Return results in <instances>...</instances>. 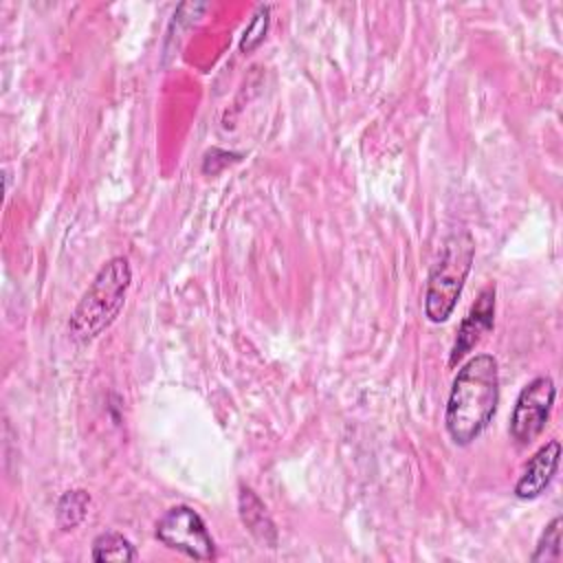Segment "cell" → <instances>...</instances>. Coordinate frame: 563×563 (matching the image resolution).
I'll return each instance as SVG.
<instances>
[{"mask_svg": "<svg viewBox=\"0 0 563 563\" xmlns=\"http://www.w3.org/2000/svg\"><path fill=\"white\" fill-rule=\"evenodd\" d=\"M240 517L244 521V526L249 528V532L266 543V545H275L277 541V532L273 526V519L266 512V506L262 504V499L251 490V488H240Z\"/></svg>", "mask_w": 563, "mask_h": 563, "instance_id": "ba28073f", "label": "cell"}, {"mask_svg": "<svg viewBox=\"0 0 563 563\" xmlns=\"http://www.w3.org/2000/svg\"><path fill=\"white\" fill-rule=\"evenodd\" d=\"M499 405V365L490 354L468 358L455 374L444 427L460 446L471 444L493 420Z\"/></svg>", "mask_w": 563, "mask_h": 563, "instance_id": "6da1fadb", "label": "cell"}, {"mask_svg": "<svg viewBox=\"0 0 563 563\" xmlns=\"http://www.w3.org/2000/svg\"><path fill=\"white\" fill-rule=\"evenodd\" d=\"M556 398V387L552 376H537L526 387H521L512 413H510V438L519 446H528L537 440L552 413V405Z\"/></svg>", "mask_w": 563, "mask_h": 563, "instance_id": "5b68a950", "label": "cell"}, {"mask_svg": "<svg viewBox=\"0 0 563 563\" xmlns=\"http://www.w3.org/2000/svg\"><path fill=\"white\" fill-rule=\"evenodd\" d=\"M156 539L189 559L196 561H213L216 559V541L209 534L202 517L185 506H172L158 521H156Z\"/></svg>", "mask_w": 563, "mask_h": 563, "instance_id": "277c9868", "label": "cell"}, {"mask_svg": "<svg viewBox=\"0 0 563 563\" xmlns=\"http://www.w3.org/2000/svg\"><path fill=\"white\" fill-rule=\"evenodd\" d=\"M92 561H136L139 559V552L136 548L132 545V541L114 530H108V532H101L99 537H95L92 541V552H90Z\"/></svg>", "mask_w": 563, "mask_h": 563, "instance_id": "9c48e42d", "label": "cell"}, {"mask_svg": "<svg viewBox=\"0 0 563 563\" xmlns=\"http://www.w3.org/2000/svg\"><path fill=\"white\" fill-rule=\"evenodd\" d=\"M88 506H90V495H88V490H84V488L66 490V493L59 497V501H57V512H55L57 526H59L64 532L75 530V528L86 519Z\"/></svg>", "mask_w": 563, "mask_h": 563, "instance_id": "30bf717a", "label": "cell"}, {"mask_svg": "<svg viewBox=\"0 0 563 563\" xmlns=\"http://www.w3.org/2000/svg\"><path fill=\"white\" fill-rule=\"evenodd\" d=\"M493 321H495V286H486L475 299V303L471 306L464 321L460 323L449 363L455 365L457 361H462L484 339V334L493 330Z\"/></svg>", "mask_w": 563, "mask_h": 563, "instance_id": "8992f818", "label": "cell"}, {"mask_svg": "<svg viewBox=\"0 0 563 563\" xmlns=\"http://www.w3.org/2000/svg\"><path fill=\"white\" fill-rule=\"evenodd\" d=\"M268 15H271V7L260 4L257 11L253 13V20L244 29V35H242V42H240L242 53H251L253 48H257L262 44V40L266 37V31H268V20H271Z\"/></svg>", "mask_w": 563, "mask_h": 563, "instance_id": "7c38bea8", "label": "cell"}, {"mask_svg": "<svg viewBox=\"0 0 563 563\" xmlns=\"http://www.w3.org/2000/svg\"><path fill=\"white\" fill-rule=\"evenodd\" d=\"M559 460H561V442L559 440L545 442L528 460L523 473L519 475V479L515 484V495L526 501L537 499L550 486V482L559 468Z\"/></svg>", "mask_w": 563, "mask_h": 563, "instance_id": "52a82bcc", "label": "cell"}, {"mask_svg": "<svg viewBox=\"0 0 563 563\" xmlns=\"http://www.w3.org/2000/svg\"><path fill=\"white\" fill-rule=\"evenodd\" d=\"M561 526H563V519L561 517H554L545 530L541 532L539 541H537V548L534 552L530 554V561L532 563H539V561H559L561 559Z\"/></svg>", "mask_w": 563, "mask_h": 563, "instance_id": "8fae6325", "label": "cell"}, {"mask_svg": "<svg viewBox=\"0 0 563 563\" xmlns=\"http://www.w3.org/2000/svg\"><path fill=\"white\" fill-rule=\"evenodd\" d=\"M475 240L468 231H455L444 238L435 264L427 277L424 314L431 323H444L462 295L464 282L473 268Z\"/></svg>", "mask_w": 563, "mask_h": 563, "instance_id": "3957f363", "label": "cell"}, {"mask_svg": "<svg viewBox=\"0 0 563 563\" xmlns=\"http://www.w3.org/2000/svg\"><path fill=\"white\" fill-rule=\"evenodd\" d=\"M130 284H132L130 262L121 255L110 257L97 271L95 279L77 301L68 321L70 336L77 343H90L103 330H108L125 303Z\"/></svg>", "mask_w": 563, "mask_h": 563, "instance_id": "7a4b0ae2", "label": "cell"}]
</instances>
